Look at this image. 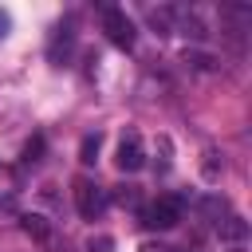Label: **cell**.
<instances>
[{"label":"cell","mask_w":252,"mask_h":252,"mask_svg":"<svg viewBox=\"0 0 252 252\" xmlns=\"http://www.w3.org/2000/svg\"><path fill=\"white\" fill-rule=\"evenodd\" d=\"M181 209H185V197L161 193L154 205L142 209V224H146V228H173V224L181 220Z\"/></svg>","instance_id":"obj_1"},{"label":"cell","mask_w":252,"mask_h":252,"mask_svg":"<svg viewBox=\"0 0 252 252\" xmlns=\"http://www.w3.org/2000/svg\"><path fill=\"white\" fill-rule=\"evenodd\" d=\"M102 32H106V39H110L114 47H122V51H130L134 39H138L134 20H130L122 8H106V12H102Z\"/></svg>","instance_id":"obj_2"},{"label":"cell","mask_w":252,"mask_h":252,"mask_svg":"<svg viewBox=\"0 0 252 252\" xmlns=\"http://www.w3.org/2000/svg\"><path fill=\"white\" fill-rule=\"evenodd\" d=\"M71 193H75V209H79V217H87V220H94V217L106 209V193H102L91 177H75Z\"/></svg>","instance_id":"obj_3"},{"label":"cell","mask_w":252,"mask_h":252,"mask_svg":"<svg viewBox=\"0 0 252 252\" xmlns=\"http://www.w3.org/2000/svg\"><path fill=\"white\" fill-rule=\"evenodd\" d=\"M114 161H118V169H122V173H134V169H142V165H146V150H142V134H138V130H126V134H122Z\"/></svg>","instance_id":"obj_4"},{"label":"cell","mask_w":252,"mask_h":252,"mask_svg":"<svg viewBox=\"0 0 252 252\" xmlns=\"http://www.w3.org/2000/svg\"><path fill=\"white\" fill-rule=\"evenodd\" d=\"M217 236H220V244H244L248 240V220L236 217V213H228V217L217 220Z\"/></svg>","instance_id":"obj_5"},{"label":"cell","mask_w":252,"mask_h":252,"mask_svg":"<svg viewBox=\"0 0 252 252\" xmlns=\"http://www.w3.org/2000/svg\"><path fill=\"white\" fill-rule=\"evenodd\" d=\"M20 228H24L32 240H39V244H51V240H55L51 224H47L43 217H35V213H24V217H20Z\"/></svg>","instance_id":"obj_6"},{"label":"cell","mask_w":252,"mask_h":252,"mask_svg":"<svg viewBox=\"0 0 252 252\" xmlns=\"http://www.w3.org/2000/svg\"><path fill=\"white\" fill-rule=\"evenodd\" d=\"M150 24H154L161 35H169V32H173V8H154V12H150Z\"/></svg>","instance_id":"obj_7"},{"label":"cell","mask_w":252,"mask_h":252,"mask_svg":"<svg viewBox=\"0 0 252 252\" xmlns=\"http://www.w3.org/2000/svg\"><path fill=\"white\" fill-rule=\"evenodd\" d=\"M94 158H98V134H87L83 146H79V161L83 165H94Z\"/></svg>","instance_id":"obj_8"},{"label":"cell","mask_w":252,"mask_h":252,"mask_svg":"<svg viewBox=\"0 0 252 252\" xmlns=\"http://www.w3.org/2000/svg\"><path fill=\"white\" fill-rule=\"evenodd\" d=\"M39 154H43V138L35 134V138L24 146V161H28V165H32V161H39Z\"/></svg>","instance_id":"obj_9"},{"label":"cell","mask_w":252,"mask_h":252,"mask_svg":"<svg viewBox=\"0 0 252 252\" xmlns=\"http://www.w3.org/2000/svg\"><path fill=\"white\" fill-rule=\"evenodd\" d=\"M114 201H118V205H138V189H134V185H118V189H114Z\"/></svg>","instance_id":"obj_10"},{"label":"cell","mask_w":252,"mask_h":252,"mask_svg":"<svg viewBox=\"0 0 252 252\" xmlns=\"http://www.w3.org/2000/svg\"><path fill=\"white\" fill-rule=\"evenodd\" d=\"M87 252H114V240L110 236H91L87 240Z\"/></svg>","instance_id":"obj_11"},{"label":"cell","mask_w":252,"mask_h":252,"mask_svg":"<svg viewBox=\"0 0 252 252\" xmlns=\"http://www.w3.org/2000/svg\"><path fill=\"white\" fill-rule=\"evenodd\" d=\"M220 173V165H217V150H209L205 154V177H217Z\"/></svg>","instance_id":"obj_12"},{"label":"cell","mask_w":252,"mask_h":252,"mask_svg":"<svg viewBox=\"0 0 252 252\" xmlns=\"http://www.w3.org/2000/svg\"><path fill=\"white\" fill-rule=\"evenodd\" d=\"M0 209H4V213H16V201H12V193H0Z\"/></svg>","instance_id":"obj_13"},{"label":"cell","mask_w":252,"mask_h":252,"mask_svg":"<svg viewBox=\"0 0 252 252\" xmlns=\"http://www.w3.org/2000/svg\"><path fill=\"white\" fill-rule=\"evenodd\" d=\"M8 28H12V20H8V12H0V39L8 35Z\"/></svg>","instance_id":"obj_14"},{"label":"cell","mask_w":252,"mask_h":252,"mask_svg":"<svg viewBox=\"0 0 252 252\" xmlns=\"http://www.w3.org/2000/svg\"><path fill=\"white\" fill-rule=\"evenodd\" d=\"M138 252H173V248H165V244H142Z\"/></svg>","instance_id":"obj_15"}]
</instances>
